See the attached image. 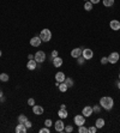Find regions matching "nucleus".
I'll return each mask as SVG.
<instances>
[{
    "instance_id": "nucleus-1",
    "label": "nucleus",
    "mask_w": 120,
    "mask_h": 133,
    "mask_svg": "<svg viewBox=\"0 0 120 133\" xmlns=\"http://www.w3.org/2000/svg\"><path fill=\"white\" fill-rule=\"evenodd\" d=\"M100 106L103 108V109L106 110H111L114 106V101H113V98L109 96H103L101 97V100H100Z\"/></svg>"
},
{
    "instance_id": "nucleus-2",
    "label": "nucleus",
    "mask_w": 120,
    "mask_h": 133,
    "mask_svg": "<svg viewBox=\"0 0 120 133\" xmlns=\"http://www.w3.org/2000/svg\"><path fill=\"white\" fill-rule=\"evenodd\" d=\"M40 38L42 42H49L52 38V32L49 29H43L40 34Z\"/></svg>"
},
{
    "instance_id": "nucleus-3",
    "label": "nucleus",
    "mask_w": 120,
    "mask_h": 133,
    "mask_svg": "<svg viewBox=\"0 0 120 133\" xmlns=\"http://www.w3.org/2000/svg\"><path fill=\"white\" fill-rule=\"evenodd\" d=\"M34 59L36 60L37 64H42V62L46 60V53L42 52V51H38L36 54L34 55Z\"/></svg>"
},
{
    "instance_id": "nucleus-4",
    "label": "nucleus",
    "mask_w": 120,
    "mask_h": 133,
    "mask_svg": "<svg viewBox=\"0 0 120 133\" xmlns=\"http://www.w3.org/2000/svg\"><path fill=\"white\" fill-rule=\"evenodd\" d=\"M119 58H120L119 53H118V52H113V53H111L109 56H108V62H109V64H116Z\"/></svg>"
},
{
    "instance_id": "nucleus-5",
    "label": "nucleus",
    "mask_w": 120,
    "mask_h": 133,
    "mask_svg": "<svg viewBox=\"0 0 120 133\" xmlns=\"http://www.w3.org/2000/svg\"><path fill=\"white\" fill-rule=\"evenodd\" d=\"M82 56H83L85 60H90V59H92V56H94V52H92L90 48H84L83 52H82Z\"/></svg>"
},
{
    "instance_id": "nucleus-6",
    "label": "nucleus",
    "mask_w": 120,
    "mask_h": 133,
    "mask_svg": "<svg viewBox=\"0 0 120 133\" xmlns=\"http://www.w3.org/2000/svg\"><path fill=\"white\" fill-rule=\"evenodd\" d=\"M73 121H74V124L77 125V126H82V125L85 124V116H84L83 114L82 115H76Z\"/></svg>"
},
{
    "instance_id": "nucleus-7",
    "label": "nucleus",
    "mask_w": 120,
    "mask_h": 133,
    "mask_svg": "<svg viewBox=\"0 0 120 133\" xmlns=\"http://www.w3.org/2000/svg\"><path fill=\"white\" fill-rule=\"evenodd\" d=\"M54 128H55L56 132H64V129H65V124L63 122V119L58 120L55 124H54Z\"/></svg>"
},
{
    "instance_id": "nucleus-8",
    "label": "nucleus",
    "mask_w": 120,
    "mask_h": 133,
    "mask_svg": "<svg viewBox=\"0 0 120 133\" xmlns=\"http://www.w3.org/2000/svg\"><path fill=\"white\" fill-rule=\"evenodd\" d=\"M92 113H94V110H92V107H90V106L84 107L83 110H82V114H83L85 118H89V116H91Z\"/></svg>"
},
{
    "instance_id": "nucleus-9",
    "label": "nucleus",
    "mask_w": 120,
    "mask_h": 133,
    "mask_svg": "<svg viewBox=\"0 0 120 133\" xmlns=\"http://www.w3.org/2000/svg\"><path fill=\"white\" fill-rule=\"evenodd\" d=\"M109 27H111L112 30L116 31V30H119L120 29V22L119 20H116V19H113V20H111V23H109Z\"/></svg>"
},
{
    "instance_id": "nucleus-10",
    "label": "nucleus",
    "mask_w": 120,
    "mask_h": 133,
    "mask_svg": "<svg viewBox=\"0 0 120 133\" xmlns=\"http://www.w3.org/2000/svg\"><path fill=\"white\" fill-rule=\"evenodd\" d=\"M43 112H45L43 107H41V106H32V113H34L35 115H42V114H43Z\"/></svg>"
},
{
    "instance_id": "nucleus-11",
    "label": "nucleus",
    "mask_w": 120,
    "mask_h": 133,
    "mask_svg": "<svg viewBox=\"0 0 120 133\" xmlns=\"http://www.w3.org/2000/svg\"><path fill=\"white\" fill-rule=\"evenodd\" d=\"M37 67V62L35 59H31L28 61V64H27V69L30 70V71H34V70Z\"/></svg>"
},
{
    "instance_id": "nucleus-12",
    "label": "nucleus",
    "mask_w": 120,
    "mask_h": 133,
    "mask_svg": "<svg viewBox=\"0 0 120 133\" xmlns=\"http://www.w3.org/2000/svg\"><path fill=\"white\" fill-rule=\"evenodd\" d=\"M82 52H83V49H81V48H74L71 51V56L77 59L79 56H82Z\"/></svg>"
},
{
    "instance_id": "nucleus-13",
    "label": "nucleus",
    "mask_w": 120,
    "mask_h": 133,
    "mask_svg": "<svg viewBox=\"0 0 120 133\" xmlns=\"http://www.w3.org/2000/svg\"><path fill=\"white\" fill-rule=\"evenodd\" d=\"M41 42L42 41H41V38H40V36H35L30 40V45H31L32 47H38L41 45Z\"/></svg>"
},
{
    "instance_id": "nucleus-14",
    "label": "nucleus",
    "mask_w": 120,
    "mask_h": 133,
    "mask_svg": "<svg viewBox=\"0 0 120 133\" xmlns=\"http://www.w3.org/2000/svg\"><path fill=\"white\" fill-rule=\"evenodd\" d=\"M14 131H16V133H27L28 128L25 127L24 124H19V125H17V127H16Z\"/></svg>"
},
{
    "instance_id": "nucleus-15",
    "label": "nucleus",
    "mask_w": 120,
    "mask_h": 133,
    "mask_svg": "<svg viewBox=\"0 0 120 133\" xmlns=\"http://www.w3.org/2000/svg\"><path fill=\"white\" fill-rule=\"evenodd\" d=\"M65 74H64V72H58V73L55 74V80L58 83H63L65 80Z\"/></svg>"
},
{
    "instance_id": "nucleus-16",
    "label": "nucleus",
    "mask_w": 120,
    "mask_h": 133,
    "mask_svg": "<svg viewBox=\"0 0 120 133\" xmlns=\"http://www.w3.org/2000/svg\"><path fill=\"white\" fill-rule=\"evenodd\" d=\"M63 59L60 58V56H56V58H54L53 59V65H54V67H60L61 65H63Z\"/></svg>"
},
{
    "instance_id": "nucleus-17",
    "label": "nucleus",
    "mask_w": 120,
    "mask_h": 133,
    "mask_svg": "<svg viewBox=\"0 0 120 133\" xmlns=\"http://www.w3.org/2000/svg\"><path fill=\"white\" fill-rule=\"evenodd\" d=\"M58 115H59L60 119H66L67 118V112H66V109H61L60 108L59 112H58Z\"/></svg>"
},
{
    "instance_id": "nucleus-18",
    "label": "nucleus",
    "mask_w": 120,
    "mask_h": 133,
    "mask_svg": "<svg viewBox=\"0 0 120 133\" xmlns=\"http://www.w3.org/2000/svg\"><path fill=\"white\" fill-rule=\"evenodd\" d=\"M95 126H96L97 128H102V127L105 126V120L103 119H97L96 122H95Z\"/></svg>"
},
{
    "instance_id": "nucleus-19",
    "label": "nucleus",
    "mask_w": 120,
    "mask_h": 133,
    "mask_svg": "<svg viewBox=\"0 0 120 133\" xmlns=\"http://www.w3.org/2000/svg\"><path fill=\"white\" fill-rule=\"evenodd\" d=\"M67 89H69V86H67V85H66L64 82L59 84V90L61 92H66V91H67Z\"/></svg>"
},
{
    "instance_id": "nucleus-20",
    "label": "nucleus",
    "mask_w": 120,
    "mask_h": 133,
    "mask_svg": "<svg viewBox=\"0 0 120 133\" xmlns=\"http://www.w3.org/2000/svg\"><path fill=\"white\" fill-rule=\"evenodd\" d=\"M64 83L65 84H66V85H67V86L69 87H72L73 86V79L72 78H65V80H64Z\"/></svg>"
},
{
    "instance_id": "nucleus-21",
    "label": "nucleus",
    "mask_w": 120,
    "mask_h": 133,
    "mask_svg": "<svg viewBox=\"0 0 120 133\" xmlns=\"http://www.w3.org/2000/svg\"><path fill=\"white\" fill-rule=\"evenodd\" d=\"M84 10L85 11H91L92 10V4L90 1H85V4H84Z\"/></svg>"
},
{
    "instance_id": "nucleus-22",
    "label": "nucleus",
    "mask_w": 120,
    "mask_h": 133,
    "mask_svg": "<svg viewBox=\"0 0 120 133\" xmlns=\"http://www.w3.org/2000/svg\"><path fill=\"white\" fill-rule=\"evenodd\" d=\"M27 120H28L27 115L22 114V115H19V116H18V122H19V124H24V122H25Z\"/></svg>"
},
{
    "instance_id": "nucleus-23",
    "label": "nucleus",
    "mask_w": 120,
    "mask_h": 133,
    "mask_svg": "<svg viewBox=\"0 0 120 133\" xmlns=\"http://www.w3.org/2000/svg\"><path fill=\"white\" fill-rule=\"evenodd\" d=\"M103 5L106 7H111L114 5V0H103Z\"/></svg>"
},
{
    "instance_id": "nucleus-24",
    "label": "nucleus",
    "mask_w": 120,
    "mask_h": 133,
    "mask_svg": "<svg viewBox=\"0 0 120 133\" xmlns=\"http://www.w3.org/2000/svg\"><path fill=\"white\" fill-rule=\"evenodd\" d=\"M9 74L7 73H1L0 74V80H1V82H7V80H9Z\"/></svg>"
},
{
    "instance_id": "nucleus-25",
    "label": "nucleus",
    "mask_w": 120,
    "mask_h": 133,
    "mask_svg": "<svg viewBox=\"0 0 120 133\" xmlns=\"http://www.w3.org/2000/svg\"><path fill=\"white\" fill-rule=\"evenodd\" d=\"M78 132L79 133H88V128H87V127H84V125L78 126Z\"/></svg>"
},
{
    "instance_id": "nucleus-26",
    "label": "nucleus",
    "mask_w": 120,
    "mask_h": 133,
    "mask_svg": "<svg viewBox=\"0 0 120 133\" xmlns=\"http://www.w3.org/2000/svg\"><path fill=\"white\" fill-rule=\"evenodd\" d=\"M52 125H53V122H52V120H51V119H47L46 121H45V126H46V127H48V128L51 127Z\"/></svg>"
},
{
    "instance_id": "nucleus-27",
    "label": "nucleus",
    "mask_w": 120,
    "mask_h": 133,
    "mask_svg": "<svg viewBox=\"0 0 120 133\" xmlns=\"http://www.w3.org/2000/svg\"><path fill=\"white\" fill-rule=\"evenodd\" d=\"M96 131H97L96 126H91V127H89V128H88V133H95Z\"/></svg>"
},
{
    "instance_id": "nucleus-28",
    "label": "nucleus",
    "mask_w": 120,
    "mask_h": 133,
    "mask_svg": "<svg viewBox=\"0 0 120 133\" xmlns=\"http://www.w3.org/2000/svg\"><path fill=\"white\" fill-rule=\"evenodd\" d=\"M65 132H67V133H71L72 132V131H73V127H72V126H66V127H65V129H64Z\"/></svg>"
},
{
    "instance_id": "nucleus-29",
    "label": "nucleus",
    "mask_w": 120,
    "mask_h": 133,
    "mask_svg": "<svg viewBox=\"0 0 120 133\" xmlns=\"http://www.w3.org/2000/svg\"><path fill=\"white\" fill-rule=\"evenodd\" d=\"M40 133H51V129L48 127H43V128L40 129Z\"/></svg>"
},
{
    "instance_id": "nucleus-30",
    "label": "nucleus",
    "mask_w": 120,
    "mask_h": 133,
    "mask_svg": "<svg viewBox=\"0 0 120 133\" xmlns=\"http://www.w3.org/2000/svg\"><path fill=\"white\" fill-rule=\"evenodd\" d=\"M77 61H78V64H79V65H83V64H84V61H85V59H84L83 56H79V58H77Z\"/></svg>"
},
{
    "instance_id": "nucleus-31",
    "label": "nucleus",
    "mask_w": 120,
    "mask_h": 133,
    "mask_svg": "<svg viewBox=\"0 0 120 133\" xmlns=\"http://www.w3.org/2000/svg\"><path fill=\"white\" fill-rule=\"evenodd\" d=\"M92 110H94L95 113H100V110H101V107H100V106H94V107H92Z\"/></svg>"
},
{
    "instance_id": "nucleus-32",
    "label": "nucleus",
    "mask_w": 120,
    "mask_h": 133,
    "mask_svg": "<svg viewBox=\"0 0 120 133\" xmlns=\"http://www.w3.org/2000/svg\"><path fill=\"white\" fill-rule=\"evenodd\" d=\"M107 62H108V56H103L101 59V64L102 65H106Z\"/></svg>"
},
{
    "instance_id": "nucleus-33",
    "label": "nucleus",
    "mask_w": 120,
    "mask_h": 133,
    "mask_svg": "<svg viewBox=\"0 0 120 133\" xmlns=\"http://www.w3.org/2000/svg\"><path fill=\"white\" fill-rule=\"evenodd\" d=\"M24 125H25V127H27V128H30V127H31V126H32L31 121H29V120H27V121L24 122Z\"/></svg>"
},
{
    "instance_id": "nucleus-34",
    "label": "nucleus",
    "mask_w": 120,
    "mask_h": 133,
    "mask_svg": "<svg viewBox=\"0 0 120 133\" xmlns=\"http://www.w3.org/2000/svg\"><path fill=\"white\" fill-rule=\"evenodd\" d=\"M28 104H29V106H35V100H34V98H29V100H28Z\"/></svg>"
},
{
    "instance_id": "nucleus-35",
    "label": "nucleus",
    "mask_w": 120,
    "mask_h": 133,
    "mask_svg": "<svg viewBox=\"0 0 120 133\" xmlns=\"http://www.w3.org/2000/svg\"><path fill=\"white\" fill-rule=\"evenodd\" d=\"M56 56H59V55H58V52H56V51H53V52H52V58L54 59V58H56Z\"/></svg>"
},
{
    "instance_id": "nucleus-36",
    "label": "nucleus",
    "mask_w": 120,
    "mask_h": 133,
    "mask_svg": "<svg viewBox=\"0 0 120 133\" xmlns=\"http://www.w3.org/2000/svg\"><path fill=\"white\" fill-rule=\"evenodd\" d=\"M89 1H90V3L94 5V4H98V1H100V0H89Z\"/></svg>"
},
{
    "instance_id": "nucleus-37",
    "label": "nucleus",
    "mask_w": 120,
    "mask_h": 133,
    "mask_svg": "<svg viewBox=\"0 0 120 133\" xmlns=\"http://www.w3.org/2000/svg\"><path fill=\"white\" fill-rule=\"evenodd\" d=\"M28 58H29V60H31V59H34V55H32V54H29Z\"/></svg>"
},
{
    "instance_id": "nucleus-38",
    "label": "nucleus",
    "mask_w": 120,
    "mask_h": 133,
    "mask_svg": "<svg viewBox=\"0 0 120 133\" xmlns=\"http://www.w3.org/2000/svg\"><path fill=\"white\" fill-rule=\"evenodd\" d=\"M60 108H61V109H66V106H65V104H61V106H60Z\"/></svg>"
},
{
    "instance_id": "nucleus-39",
    "label": "nucleus",
    "mask_w": 120,
    "mask_h": 133,
    "mask_svg": "<svg viewBox=\"0 0 120 133\" xmlns=\"http://www.w3.org/2000/svg\"><path fill=\"white\" fill-rule=\"evenodd\" d=\"M4 96V95H3V91H1V90H0V98H1V97Z\"/></svg>"
},
{
    "instance_id": "nucleus-40",
    "label": "nucleus",
    "mask_w": 120,
    "mask_h": 133,
    "mask_svg": "<svg viewBox=\"0 0 120 133\" xmlns=\"http://www.w3.org/2000/svg\"><path fill=\"white\" fill-rule=\"evenodd\" d=\"M118 89H120V80H119V83H118Z\"/></svg>"
},
{
    "instance_id": "nucleus-41",
    "label": "nucleus",
    "mask_w": 120,
    "mask_h": 133,
    "mask_svg": "<svg viewBox=\"0 0 120 133\" xmlns=\"http://www.w3.org/2000/svg\"><path fill=\"white\" fill-rule=\"evenodd\" d=\"M1 55H3V52L0 51V58H1Z\"/></svg>"
},
{
    "instance_id": "nucleus-42",
    "label": "nucleus",
    "mask_w": 120,
    "mask_h": 133,
    "mask_svg": "<svg viewBox=\"0 0 120 133\" xmlns=\"http://www.w3.org/2000/svg\"><path fill=\"white\" fill-rule=\"evenodd\" d=\"M119 80H120V73H119Z\"/></svg>"
},
{
    "instance_id": "nucleus-43",
    "label": "nucleus",
    "mask_w": 120,
    "mask_h": 133,
    "mask_svg": "<svg viewBox=\"0 0 120 133\" xmlns=\"http://www.w3.org/2000/svg\"><path fill=\"white\" fill-rule=\"evenodd\" d=\"M85 1H89V0H85Z\"/></svg>"
}]
</instances>
